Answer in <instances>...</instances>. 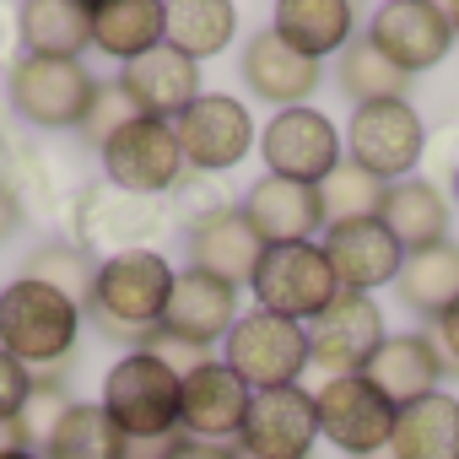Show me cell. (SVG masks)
I'll return each instance as SVG.
<instances>
[{
    "label": "cell",
    "instance_id": "1",
    "mask_svg": "<svg viewBox=\"0 0 459 459\" xmlns=\"http://www.w3.org/2000/svg\"><path fill=\"white\" fill-rule=\"evenodd\" d=\"M173 292V265L157 249H130V255H108L98 265V287L87 303V319L103 341L146 351L152 335L162 330V308Z\"/></svg>",
    "mask_w": 459,
    "mask_h": 459
},
{
    "label": "cell",
    "instance_id": "2",
    "mask_svg": "<svg viewBox=\"0 0 459 459\" xmlns=\"http://www.w3.org/2000/svg\"><path fill=\"white\" fill-rule=\"evenodd\" d=\"M178 373L157 351H125L103 373V411L130 443H173L178 432Z\"/></svg>",
    "mask_w": 459,
    "mask_h": 459
},
{
    "label": "cell",
    "instance_id": "3",
    "mask_svg": "<svg viewBox=\"0 0 459 459\" xmlns=\"http://www.w3.org/2000/svg\"><path fill=\"white\" fill-rule=\"evenodd\" d=\"M76 330H82V308L60 298L55 287L28 281V276L0 287V351H12L22 368L71 362Z\"/></svg>",
    "mask_w": 459,
    "mask_h": 459
},
{
    "label": "cell",
    "instance_id": "4",
    "mask_svg": "<svg viewBox=\"0 0 459 459\" xmlns=\"http://www.w3.org/2000/svg\"><path fill=\"white\" fill-rule=\"evenodd\" d=\"M71 227H76V244L87 255H130V249H146L152 238H162L173 227V216H168V200L125 195L108 178H98L76 195Z\"/></svg>",
    "mask_w": 459,
    "mask_h": 459
},
{
    "label": "cell",
    "instance_id": "5",
    "mask_svg": "<svg viewBox=\"0 0 459 459\" xmlns=\"http://www.w3.org/2000/svg\"><path fill=\"white\" fill-rule=\"evenodd\" d=\"M221 362L233 368L255 394L292 389L303 378V368H308V330L292 325V319H281V314L255 308V314H244L233 330H227Z\"/></svg>",
    "mask_w": 459,
    "mask_h": 459
},
{
    "label": "cell",
    "instance_id": "6",
    "mask_svg": "<svg viewBox=\"0 0 459 459\" xmlns=\"http://www.w3.org/2000/svg\"><path fill=\"white\" fill-rule=\"evenodd\" d=\"M98 82L82 60H44V55H17L12 76H6V98L12 108L39 125V130H82L87 103H92Z\"/></svg>",
    "mask_w": 459,
    "mask_h": 459
},
{
    "label": "cell",
    "instance_id": "7",
    "mask_svg": "<svg viewBox=\"0 0 459 459\" xmlns=\"http://www.w3.org/2000/svg\"><path fill=\"white\" fill-rule=\"evenodd\" d=\"M249 287H255L265 314H281L292 325H303V319L314 325L341 292L319 244H276V249H265L255 276H249Z\"/></svg>",
    "mask_w": 459,
    "mask_h": 459
},
{
    "label": "cell",
    "instance_id": "8",
    "mask_svg": "<svg viewBox=\"0 0 459 459\" xmlns=\"http://www.w3.org/2000/svg\"><path fill=\"white\" fill-rule=\"evenodd\" d=\"M427 152V125L405 98L389 103H368L351 114L346 125V162H357L362 173H373L378 184H400L416 173Z\"/></svg>",
    "mask_w": 459,
    "mask_h": 459
},
{
    "label": "cell",
    "instance_id": "9",
    "mask_svg": "<svg viewBox=\"0 0 459 459\" xmlns=\"http://www.w3.org/2000/svg\"><path fill=\"white\" fill-rule=\"evenodd\" d=\"M173 135H178V152H184V168L189 173H227L238 168L255 146V119L238 98L227 92H200L178 119H173Z\"/></svg>",
    "mask_w": 459,
    "mask_h": 459
},
{
    "label": "cell",
    "instance_id": "10",
    "mask_svg": "<svg viewBox=\"0 0 459 459\" xmlns=\"http://www.w3.org/2000/svg\"><path fill=\"white\" fill-rule=\"evenodd\" d=\"M103 178L125 195H173V184L184 178V152H178V135L168 119H130L103 152Z\"/></svg>",
    "mask_w": 459,
    "mask_h": 459
},
{
    "label": "cell",
    "instance_id": "11",
    "mask_svg": "<svg viewBox=\"0 0 459 459\" xmlns=\"http://www.w3.org/2000/svg\"><path fill=\"white\" fill-rule=\"evenodd\" d=\"M314 411H319V437H330L351 459H368V454L389 448V437H394V405L362 373L325 378V389L314 394Z\"/></svg>",
    "mask_w": 459,
    "mask_h": 459
},
{
    "label": "cell",
    "instance_id": "12",
    "mask_svg": "<svg viewBox=\"0 0 459 459\" xmlns=\"http://www.w3.org/2000/svg\"><path fill=\"white\" fill-rule=\"evenodd\" d=\"M260 157L276 178H298V184H325L341 168V130L330 114L319 108H281L265 135H260Z\"/></svg>",
    "mask_w": 459,
    "mask_h": 459
},
{
    "label": "cell",
    "instance_id": "13",
    "mask_svg": "<svg viewBox=\"0 0 459 459\" xmlns=\"http://www.w3.org/2000/svg\"><path fill=\"white\" fill-rule=\"evenodd\" d=\"M368 44H373L400 76H416V71H432V65L448 55L454 28H448V12L437 6V0H389V6L373 12Z\"/></svg>",
    "mask_w": 459,
    "mask_h": 459
},
{
    "label": "cell",
    "instance_id": "14",
    "mask_svg": "<svg viewBox=\"0 0 459 459\" xmlns=\"http://www.w3.org/2000/svg\"><path fill=\"white\" fill-rule=\"evenodd\" d=\"M330 271H335V287L341 292H357V298H373L378 287H389L405 265V249L389 238V227L378 216H357V221H330L325 238H319Z\"/></svg>",
    "mask_w": 459,
    "mask_h": 459
},
{
    "label": "cell",
    "instance_id": "15",
    "mask_svg": "<svg viewBox=\"0 0 459 459\" xmlns=\"http://www.w3.org/2000/svg\"><path fill=\"white\" fill-rule=\"evenodd\" d=\"M319 437V411L303 384L265 389L249 400V416L238 427V448L249 459H308Z\"/></svg>",
    "mask_w": 459,
    "mask_h": 459
},
{
    "label": "cell",
    "instance_id": "16",
    "mask_svg": "<svg viewBox=\"0 0 459 459\" xmlns=\"http://www.w3.org/2000/svg\"><path fill=\"white\" fill-rule=\"evenodd\" d=\"M378 346H384V314L373 298L357 292H335V303L308 325V362L325 368L330 378L362 373Z\"/></svg>",
    "mask_w": 459,
    "mask_h": 459
},
{
    "label": "cell",
    "instance_id": "17",
    "mask_svg": "<svg viewBox=\"0 0 459 459\" xmlns=\"http://www.w3.org/2000/svg\"><path fill=\"white\" fill-rule=\"evenodd\" d=\"M249 400H255V389L233 368L205 357L178 384V427L200 443H227V437H238V427L249 416Z\"/></svg>",
    "mask_w": 459,
    "mask_h": 459
},
{
    "label": "cell",
    "instance_id": "18",
    "mask_svg": "<svg viewBox=\"0 0 459 459\" xmlns=\"http://www.w3.org/2000/svg\"><path fill=\"white\" fill-rule=\"evenodd\" d=\"M238 325V287H227L216 276L200 271H178L168 308H162V335L195 351H211L216 341H227V330Z\"/></svg>",
    "mask_w": 459,
    "mask_h": 459
},
{
    "label": "cell",
    "instance_id": "19",
    "mask_svg": "<svg viewBox=\"0 0 459 459\" xmlns=\"http://www.w3.org/2000/svg\"><path fill=\"white\" fill-rule=\"evenodd\" d=\"M244 216L260 233L265 249L276 244H314V233H325V200L314 184H298V178H255L249 195H244Z\"/></svg>",
    "mask_w": 459,
    "mask_h": 459
},
{
    "label": "cell",
    "instance_id": "20",
    "mask_svg": "<svg viewBox=\"0 0 459 459\" xmlns=\"http://www.w3.org/2000/svg\"><path fill=\"white\" fill-rule=\"evenodd\" d=\"M260 255H265V244L249 227L244 205H227V211L189 221V271H200V276H216L227 287H249Z\"/></svg>",
    "mask_w": 459,
    "mask_h": 459
},
{
    "label": "cell",
    "instance_id": "21",
    "mask_svg": "<svg viewBox=\"0 0 459 459\" xmlns=\"http://www.w3.org/2000/svg\"><path fill=\"white\" fill-rule=\"evenodd\" d=\"M119 87L130 92V103H135L146 119H168V125H173V119L200 98V65L184 60L178 49L157 44L152 55H141V60H130V65L119 71Z\"/></svg>",
    "mask_w": 459,
    "mask_h": 459
},
{
    "label": "cell",
    "instance_id": "22",
    "mask_svg": "<svg viewBox=\"0 0 459 459\" xmlns=\"http://www.w3.org/2000/svg\"><path fill=\"white\" fill-rule=\"evenodd\" d=\"M362 378L400 411L421 394H437V378H448V373H443V357H437L432 335L411 330V335H384V346L368 357Z\"/></svg>",
    "mask_w": 459,
    "mask_h": 459
},
{
    "label": "cell",
    "instance_id": "23",
    "mask_svg": "<svg viewBox=\"0 0 459 459\" xmlns=\"http://www.w3.org/2000/svg\"><path fill=\"white\" fill-rule=\"evenodd\" d=\"M244 87L255 92V98H265V103H276V108H303L308 103V92L319 87V60H308V55H298L292 44H281L271 28L265 33H255L249 44H244Z\"/></svg>",
    "mask_w": 459,
    "mask_h": 459
},
{
    "label": "cell",
    "instance_id": "24",
    "mask_svg": "<svg viewBox=\"0 0 459 459\" xmlns=\"http://www.w3.org/2000/svg\"><path fill=\"white\" fill-rule=\"evenodd\" d=\"M378 221L389 227V238L405 255L448 244V200H443V189L432 178H400V184H389V195L378 205Z\"/></svg>",
    "mask_w": 459,
    "mask_h": 459
},
{
    "label": "cell",
    "instance_id": "25",
    "mask_svg": "<svg viewBox=\"0 0 459 459\" xmlns=\"http://www.w3.org/2000/svg\"><path fill=\"white\" fill-rule=\"evenodd\" d=\"M92 44L108 60H141L168 44V6L162 0H92Z\"/></svg>",
    "mask_w": 459,
    "mask_h": 459
},
{
    "label": "cell",
    "instance_id": "26",
    "mask_svg": "<svg viewBox=\"0 0 459 459\" xmlns=\"http://www.w3.org/2000/svg\"><path fill=\"white\" fill-rule=\"evenodd\" d=\"M17 33H22V55L82 60V49L92 44V6H82V0H28V6H17Z\"/></svg>",
    "mask_w": 459,
    "mask_h": 459
},
{
    "label": "cell",
    "instance_id": "27",
    "mask_svg": "<svg viewBox=\"0 0 459 459\" xmlns=\"http://www.w3.org/2000/svg\"><path fill=\"white\" fill-rule=\"evenodd\" d=\"M394 459H459V400L454 394H421L394 411Z\"/></svg>",
    "mask_w": 459,
    "mask_h": 459
},
{
    "label": "cell",
    "instance_id": "28",
    "mask_svg": "<svg viewBox=\"0 0 459 459\" xmlns=\"http://www.w3.org/2000/svg\"><path fill=\"white\" fill-rule=\"evenodd\" d=\"M351 22L357 17L346 0H281L271 17V33L281 44H292L298 55L325 60V55H341L351 44Z\"/></svg>",
    "mask_w": 459,
    "mask_h": 459
},
{
    "label": "cell",
    "instance_id": "29",
    "mask_svg": "<svg viewBox=\"0 0 459 459\" xmlns=\"http://www.w3.org/2000/svg\"><path fill=\"white\" fill-rule=\"evenodd\" d=\"M44 459H130V437L114 427V416L103 405H87V400H71L60 411V421L49 427Z\"/></svg>",
    "mask_w": 459,
    "mask_h": 459
},
{
    "label": "cell",
    "instance_id": "30",
    "mask_svg": "<svg viewBox=\"0 0 459 459\" xmlns=\"http://www.w3.org/2000/svg\"><path fill=\"white\" fill-rule=\"evenodd\" d=\"M394 281H400V303L437 325L459 303V244H432L421 255H405Z\"/></svg>",
    "mask_w": 459,
    "mask_h": 459
},
{
    "label": "cell",
    "instance_id": "31",
    "mask_svg": "<svg viewBox=\"0 0 459 459\" xmlns=\"http://www.w3.org/2000/svg\"><path fill=\"white\" fill-rule=\"evenodd\" d=\"M238 33V12L227 0H178L168 6V49H178L184 60H211L233 44Z\"/></svg>",
    "mask_w": 459,
    "mask_h": 459
},
{
    "label": "cell",
    "instance_id": "32",
    "mask_svg": "<svg viewBox=\"0 0 459 459\" xmlns=\"http://www.w3.org/2000/svg\"><path fill=\"white\" fill-rule=\"evenodd\" d=\"M335 82H341V92H346L357 108H368V103H389V98H405V87H411V76H400V71L368 44V33L351 39V44L341 49Z\"/></svg>",
    "mask_w": 459,
    "mask_h": 459
},
{
    "label": "cell",
    "instance_id": "33",
    "mask_svg": "<svg viewBox=\"0 0 459 459\" xmlns=\"http://www.w3.org/2000/svg\"><path fill=\"white\" fill-rule=\"evenodd\" d=\"M22 276H28V281H44V287H55L60 298H71L76 308H87V303H92V287H98V260H92L82 244H44V249L28 255Z\"/></svg>",
    "mask_w": 459,
    "mask_h": 459
},
{
    "label": "cell",
    "instance_id": "34",
    "mask_svg": "<svg viewBox=\"0 0 459 459\" xmlns=\"http://www.w3.org/2000/svg\"><path fill=\"white\" fill-rule=\"evenodd\" d=\"M389 184H378L373 173H362L357 162L341 157V168L319 184V200H325V227L330 221H357V216H378Z\"/></svg>",
    "mask_w": 459,
    "mask_h": 459
},
{
    "label": "cell",
    "instance_id": "35",
    "mask_svg": "<svg viewBox=\"0 0 459 459\" xmlns=\"http://www.w3.org/2000/svg\"><path fill=\"white\" fill-rule=\"evenodd\" d=\"M0 184L17 195V205L28 211H55L60 205V184H55V168L33 152V146H12V157L0 162Z\"/></svg>",
    "mask_w": 459,
    "mask_h": 459
},
{
    "label": "cell",
    "instance_id": "36",
    "mask_svg": "<svg viewBox=\"0 0 459 459\" xmlns=\"http://www.w3.org/2000/svg\"><path fill=\"white\" fill-rule=\"evenodd\" d=\"M130 119H141V108L130 103V92H125L119 82H98V92H92V103H87V119H82V141H87L92 152H103Z\"/></svg>",
    "mask_w": 459,
    "mask_h": 459
},
{
    "label": "cell",
    "instance_id": "37",
    "mask_svg": "<svg viewBox=\"0 0 459 459\" xmlns=\"http://www.w3.org/2000/svg\"><path fill=\"white\" fill-rule=\"evenodd\" d=\"M233 205V195H227L211 173H189L184 168V178L173 184V200H168V216H184V221H200V216H211V211H227Z\"/></svg>",
    "mask_w": 459,
    "mask_h": 459
},
{
    "label": "cell",
    "instance_id": "38",
    "mask_svg": "<svg viewBox=\"0 0 459 459\" xmlns=\"http://www.w3.org/2000/svg\"><path fill=\"white\" fill-rule=\"evenodd\" d=\"M28 394H33V368H22L12 351H0V427L22 416Z\"/></svg>",
    "mask_w": 459,
    "mask_h": 459
},
{
    "label": "cell",
    "instance_id": "39",
    "mask_svg": "<svg viewBox=\"0 0 459 459\" xmlns=\"http://www.w3.org/2000/svg\"><path fill=\"white\" fill-rule=\"evenodd\" d=\"M432 346H437V357H443V373L459 378V303L432 325Z\"/></svg>",
    "mask_w": 459,
    "mask_h": 459
},
{
    "label": "cell",
    "instance_id": "40",
    "mask_svg": "<svg viewBox=\"0 0 459 459\" xmlns=\"http://www.w3.org/2000/svg\"><path fill=\"white\" fill-rule=\"evenodd\" d=\"M162 459H233L227 443H200V437H173L162 448Z\"/></svg>",
    "mask_w": 459,
    "mask_h": 459
},
{
    "label": "cell",
    "instance_id": "41",
    "mask_svg": "<svg viewBox=\"0 0 459 459\" xmlns=\"http://www.w3.org/2000/svg\"><path fill=\"white\" fill-rule=\"evenodd\" d=\"M17 227H22V205H17V195L6 184H0V244H6Z\"/></svg>",
    "mask_w": 459,
    "mask_h": 459
},
{
    "label": "cell",
    "instance_id": "42",
    "mask_svg": "<svg viewBox=\"0 0 459 459\" xmlns=\"http://www.w3.org/2000/svg\"><path fill=\"white\" fill-rule=\"evenodd\" d=\"M0 459H44V454H33V448H6Z\"/></svg>",
    "mask_w": 459,
    "mask_h": 459
},
{
    "label": "cell",
    "instance_id": "43",
    "mask_svg": "<svg viewBox=\"0 0 459 459\" xmlns=\"http://www.w3.org/2000/svg\"><path fill=\"white\" fill-rule=\"evenodd\" d=\"M448 12V28H454V39H459V0H454V6H443Z\"/></svg>",
    "mask_w": 459,
    "mask_h": 459
},
{
    "label": "cell",
    "instance_id": "44",
    "mask_svg": "<svg viewBox=\"0 0 459 459\" xmlns=\"http://www.w3.org/2000/svg\"><path fill=\"white\" fill-rule=\"evenodd\" d=\"M6 152H12V141H6V130H0V162H6Z\"/></svg>",
    "mask_w": 459,
    "mask_h": 459
},
{
    "label": "cell",
    "instance_id": "45",
    "mask_svg": "<svg viewBox=\"0 0 459 459\" xmlns=\"http://www.w3.org/2000/svg\"><path fill=\"white\" fill-rule=\"evenodd\" d=\"M454 200H459V162H454Z\"/></svg>",
    "mask_w": 459,
    "mask_h": 459
}]
</instances>
